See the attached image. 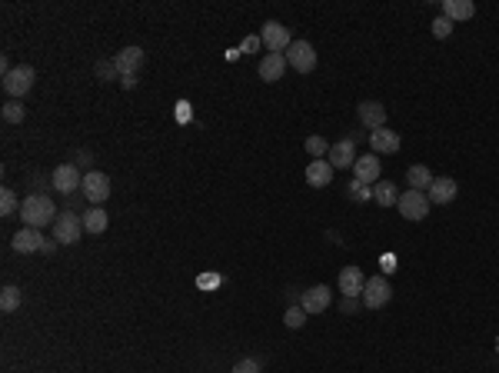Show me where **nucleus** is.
Instances as JSON below:
<instances>
[{
    "instance_id": "nucleus-9",
    "label": "nucleus",
    "mask_w": 499,
    "mask_h": 373,
    "mask_svg": "<svg viewBox=\"0 0 499 373\" xmlns=\"http://www.w3.org/2000/svg\"><path fill=\"white\" fill-rule=\"evenodd\" d=\"M330 300H333V290H330L326 284H316L300 296V307H303L306 313H323V310L330 307Z\"/></svg>"
},
{
    "instance_id": "nucleus-15",
    "label": "nucleus",
    "mask_w": 499,
    "mask_h": 373,
    "mask_svg": "<svg viewBox=\"0 0 499 373\" xmlns=\"http://www.w3.org/2000/svg\"><path fill=\"white\" fill-rule=\"evenodd\" d=\"M363 286H366V277L359 267H343L340 274V294L343 296H363Z\"/></svg>"
},
{
    "instance_id": "nucleus-28",
    "label": "nucleus",
    "mask_w": 499,
    "mask_h": 373,
    "mask_svg": "<svg viewBox=\"0 0 499 373\" xmlns=\"http://www.w3.org/2000/svg\"><path fill=\"white\" fill-rule=\"evenodd\" d=\"M306 154L313 157V160H320L323 154H330V143L323 137H306Z\"/></svg>"
},
{
    "instance_id": "nucleus-27",
    "label": "nucleus",
    "mask_w": 499,
    "mask_h": 373,
    "mask_svg": "<svg viewBox=\"0 0 499 373\" xmlns=\"http://www.w3.org/2000/svg\"><path fill=\"white\" fill-rule=\"evenodd\" d=\"M23 117H27V110L21 107V100H7L4 104V121L7 123H21Z\"/></svg>"
},
{
    "instance_id": "nucleus-31",
    "label": "nucleus",
    "mask_w": 499,
    "mask_h": 373,
    "mask_svg": "<svg viewBox=\"0 0 499 373\" xmlns=\"http://www.w3.org/2000/svg\"><path fill=\"white\" fill-rule=\"evenodd\" d=\"M97 77H100V80L120 77V70H117V67H113V60H110V64H97Z\"/></svg>"
},
{
    "instance_id": "nucleus-16",
    "label": "nucleus",
    "mask_w": 499,
    "mask_h": 373,
    "mask_svg": "<svg viewBox=\"0 0 499 373\" xmlns=\"http://www.w3.org/2000/svg\"><path fill=\"white\" fill-rule=\"evenodd\" d=\"M353 174H357L359 184H376V180H380V157H376V154L357 157V164H353Z\"/></svg>"
},
{
    "instance_id": "nucleus-19",
    "label": "nucleus",
    "mask_w": 499,
    "mask_h": 373,
    "mask_svg": "<svg viewBox=\"0 0 499 373\" xmlns=\"http://www.w3.org/2000/svg\"><path fill=\"white\" fill-rule=\"evenodd\" d=\"M426 197H430V204H449V200L456 197V180L453 177H439V180H433L430 190H426Z\"/></svg>"
},
{
    "instance_id": "nucleus-22",
    "label": "nucleus",
    "mask_w": 499,
    "mask_h": 373,
    "mask_svg": "<svg viewBox=\"0 0 499 373\" xmlns=\"http://www.w3.org/2000/svg\"><path fill=\"white\" fill-rule=\"evenodd\" d=\"M80 217H84V230H87V233H97V237L107 230V223H110V220H107V210H103V207H90L87 213H80Z\"/></svg>"
},
{
    "instance_id": "nucleus-35",
    "label": "nucleus",
    "mask_w": 499,
    "mask_h": 373,
    "mask_svg": "<svg viewBox=\"0 0 499 373\" xmlns=\"http://www.w3.org/2000/svg\"><path fill=\"white\" fill-rule=\"evenodd\" d=\"M393 270H396V260H390V257H386V260H383V274H393Z\"/></svg>"
},
{
    "instance_id": "nucleus-4",
    "label": "nucleus",
    "mask_w": 499,
    "mask_h": 373,
    "mask_svg": "<svg viewBox=\"0 0 499 373\" xmlns=\"http://www.w3.org/2000/svg\"><path fill=\"white\" fill-rule=\"evenodd\" d=\"M396 207H400V213L406 220H426V213H430V197H426L423 190H406V194H400Z\"/></svg>"
},
{
    "instance_id": "nucleus-20",
    "label": "nucleus",
    "mask_w": 499,
    "mask_h": 373,
    "mask_svg": "<svg viewBox=\"0 0 499 373\" xmlns=\"http://www.w3.org/2000/svg\"><path fill=\"white\" fill-rule=\"evenodd\" d=\"M306 184L310 186H330L333 184V164L330 160H313L306 167Z\"/></svg>"
},
{
    "instance_id": "nucleus-33",
    "label": "nucleus",
    "mask_w": 499,
    "mask_h": 373,
    "mask_svg": "<svg viewBox=\"0 0 499 373\" xmlns=\"http://www.w3.org/2000/svg\"><path fill=\"white\" fill-rule=\"evenodd\" d=\"M353 197H357V200L369 197V190H363V184H359V180H357V184H353Z\"/></svg>"
},
{
    "instance_id": "nucleus-3",
    "label": "nucleus",
    "mask_w": 499,
    "mask_h": 373,
    "mask_svg": "<svg viewBox=\"0 0 499 373\" xmlns=\"http://www.w3.org/2000/svg\"><path fill=\"white\" fill-rule=\"evenodd\" d=\"M80 233H84V217L74 213V210H64V213L54 220V240L57 243H77Z\"/></svg>"
},
{
    "instance_id": "nucleus-38",
    "label": "nucleus",
    "mask_w": 499,
    "mask_h": 373,
    "mask_svg": "<svg viewBox=\"0 0 499 373\" xmlns=\"http://www.w3.org/2000/svg\"><path fill=\"white\" fill-rule=\"evenodd\" d=\"M496 353H499V337H496Z\"/></svg>"
},
{
    "instance_id": "nucleus-26",
    "label": "nucleus",
    "mask_w": 499,
    "mask_h": 373,
    "mask_svg": "<svg viewBox=\"0 0 499 373\" xmlns=\"http://www.w3.org/2000/svg\"><path fill=\"white\" fill-rule=\"evenodd\" d=\"M13 213H21L17 194H13L11 186H4V194H0V217H13Z\"/></svg>"
},
{
    "instance_id": "nucleus-29",
    "label": "nucleus",
    "mask_w": 499,
    "mask_h": 373,
    "mask_svg": "<svg viewBox=\"0 0 499 373\" xmlns=\"http://www.w3.org/2000/svg\"><path fill=\"white\" fill-rule=\"evenodd\" d=\"M283 323H286L290 330H300L306 323V310L303 307H290V310H286V317H283Z\"/></svg>"
},
{
    "instance_id": "nucleus-36",
    "label": "nucleus",
    "mask_w": 499,
    "mask_h": 373,
    "mask_svg": "<svg viewBox=\"0 0 499 373\" xmlns=\"http://www.w3.org/2000/svg\"><path fill=\"white\" fill-rule=\"evenodd\" d=\"M343 310H347V313H353V310H357V296H347V304H343Z\"/></svg>"
},
{
    "instance_id": "nucleus-10",
    "label": "nucleus",
    "mask_w": 499,
    "mask_h": 373,
    "mask_svg": "<svg viewBox=\"0 0 499 373\" xmlns=\"http://www.w3.org/2000/svg\"><path fill=\"white\" fill-rule=\"evenodd\" d=\"M113 67L120 70V77H137V70L143 67V50L140 47H123V50L113 57Z\"/></svg>"
},
{
    "instance_id": "nucleus-12",
    "label": "nucleus",
    "mask_w": 499,
    "mask_h": 373,
    "mask_svg": "<svg viewBox=\"0 0 499 373\" xmlns=\"http://www.w3.org/2000/svg\"><path fill=\"white\" fill-rule=\"evenodd\" d=\"M44 243H47V237L40 230H33V227H23V230L13 233V250L17 253H37V250H44Z\"/></svg>"
},
{
    "instance_id": "nucleus-18",
    "label": "nucleus",
    "mask_w": 499,
    "mask_h": 373,
    "mask_svg": "<svg viewBox=\"0 0 499 373\" xmlns=\"http://www.w3.org/2000/svg\"><path fill=\"white\" fill-rule=\"evenodd\" d=\"M283 74H286V54H267L260 60V80H267V84H276Z\"/></svg>"
},
{
    "instance_id": "nucleus-5",
    "label": "nucleus",
    "mask_w": 499,
    "mask_h": 373,
    "mask_svg": "<svg viewBox=\"0 0 499 373\" xmlns=\"http://www.w3.org/2000/svg\"><path fill=\"white\" fill-rule=\"evenodd\" d=\"M286 64L293 67L296 74H310L316 67V50L310 40H293L290 50H286Z\"/></svg>"
},
{
    "instance_id": "nucleus-6",
    "label": "nucleus",
    "mask_w": 499,
    "mask_h": 373,
    "mask_svg": "<svg viewBox=\"0 0 499 373\" xmlns=\"http://www.w3.org/2000/svg\"><path fill=\"white\" fill-rule=\"evenodd\" d=\"M390 296H393V290H390V280H386V277H369L366 286H363V304H366V310L386 307Z\"/></svg>"
},
{
    "instance_id": "nucleus-25",
    "label": "nucleus",
    "mask_w": 499,
    "mask_h": 373,
    "mask_svg": "<svg viewBox=\"0 0 499 373\" xmlns=\"http://www.w3.org/2000/svg\"><path fill=\"white\" fill-rule=\"evenodd\" d=\"M373 197H376V204H380V207H393V204L400 200V194H396V186H393L390 180H383V184H376Z\"/></svg>"
},
{
    "instance_id": "nucleus-32",
    "label": "nucleus",
    "mask_w": 499,
    "mask_h": 373,
    "mask_svg": "<svg viewBox=\"0 0 499 373\" xmlns=\"http://www.w3.org/2000/svg\"><path fill=\"white\" fill-rule=\"evenodd\" d=\"M233 373H260V363L257 360H240L237 367H233Z\"/></svg>"
},
{
    "instance_id": "nucleus-17",
    "label": "nucleus",
    "mask_w": 499,
    "mask_h": 373,
    "mask_svg": "<svg viewBox=\"0 0 499 373\" xmlns=\"http://www.w3.org/2000/svg\"><path fill=\"white\" fill-rule=\"evenodd\" d=\"M369 147H373V154H396L400 150V133H393L390 127H383V130H373L369 133Z\"/></svg>"
},
{
    "instance_id": "nucleus-30",
    "label": "nucleus",
    "mask_w": 499,
    "mask_h": 373,
    "mask_svg": "<svg viewBox=\"0 0 499 373\" xmlns=\"http://www.w3.org/2000/svg\"><path fill=\"white\" fill-rule=\"evenodd\" d=\"M433 33L439 37V40H443V37H449V33H453V21H446V17H436V21H433Z\"/></svg>"
},
{
    "instance_id": "nucleus-24",
    "label": "nucleus",
    "mask_w": 499,
    "mask_h": 373,
    "mask_svg": "<svg viewBox=\"0 0 499 373\" xmlns=\"http://www.w3.org/2000/svg\"><path fill=\"white\" fill-rule=\"evenodd\" d=\"M17 307H21V286L7 284L0 290V310H4V313H13Z\"/></svg>"
},
{
    "instance_id": "nucleus-7",
    "label": "nucleus",
    "mask_w": 499,
    "mask_h": 373,
    "mask_svg": "<svg viewBox=\"0 0 499 373\" xmlns=\"http://www.w3.org/2000/svg\"><path fill=\"white\" fill-rule=\"evenodd\" d=\"M84 197L94 204V207H103V200L110 197V177L107 174H100V170H90L87 177H84Z\"/></svg>"
},
{
    "instance_id": "nucleus-34",
    "label": "nucleus",
    "mask_w": 499,
    "mask_h": 373,
    "mask_svg": "<svg viewBox=\"0 0 499 373\" xmlns=\"http://www.w3.org/2000/svg\"><path fill=\"white\" fill-rule=\"evenodd\" d=\"M257 47H260V40H257V37H247V40H243V50H257Z\"/></svg>"
},
{
    "instance_id": "nucleus-21",
    "label": "nucleus",
    "mask_w": 499,
    "mask_h": 373,
    "mask_svg": "<svg viewBox=\"0 0 499 373\" xmlns=\"http://www.w3.org/2000/svg\"><path fill=\"white\" fill-rule=\"evenodd\" d=\"M476 13L473 0H443V17L446 21H469Z\"/></svg>"
},
{
    "instance_id": "nucleus-23",
    "label": "nucleus",
    "mask_w": 499,
    "mask_h": 373,
    "mask_svg": "<svg viewBox=\"0 0 499 373\" xmlns=\"http://www.w3.org/2000/svg\"><path fill=\"white\" fill-rule=\"evenodd\" d=\"M406 180H410V190H430V184H433V174H430V167H423V164H416V167H410L406 170Z\"/></svg>"
},
{
    "instance_id": "nucleus-1",
    "label": "nucleus",
    "mask_w": 499,
    "mask_h": 373,
    "mask_svg": "<svg viewBox=\"0 0 499 373\" xmlns=\"http://www.w3.org/2000/svg\"><path fill=\"white\" fill-rule=\"evenodd\" d=\"M60 213H57L54 200L47 197V194H30V197H23L21 204V220L23 227H33V230H40V227H47L50 220H57Z\"/></svg>"
},
{
    "instance_id": "nucleus-11",
    "label": "nucleus",
    "mask_w": 499,
    "mask_h": 373,
    "mask_svg": "<svg viewBox=\"0 0 499 373\" xmlns=\"http://www.w3.org/2000/svg\"><path fill=\"white\" fill-rule=\"evenodd\" d=\"M50 180H54V186L60 194H74L77 186H84V177H80V170H77L74 164H60Z\"/></svg>"
},
{
    "instance_id": "nucleus-37",
    "label": "nucleus",
    "mask_w": 499,
    "mask_h": 373,
    "mask_svg": "<svg viewBox=\"0 0 499 373\" xmlns=\"http://www.w3.org/2000/svg\"><path fill=\"white\" fill-rule=\"evenodd\" d=\"M57 250V240H47L44 243V250H40V253H54Z\"/></svg>"
},
{
    "instance_id": "nucleus-13",
    "label": "nucleus",
    "mask_w": 499,
    "mask_h": 373,
    "mask_svg": "<svg viewBox=\"0 0 499 373\" xmlns=\"http://www.w3.org/2000/svg\"><path fill=\"white\" fill-rule=\"evenodd\" d=\"M326 160L333 164V170H347V167L357 164V147H353V140H340L330 147V154H326Z\"/></svg>"
},
{
    "instance_id": "nucleus-8",
    "label": "nucleus",
    "mask_w": 499,
    "mask_h": 373,
    "mask_svg": "<svg viewBox=\"0 0 499 373\" xmlns=\"http://www.w3.org/2000/svg\"><path fill=\"white\" fill-rule=\"evenodd\" d=\"M263 44L270 54H283V50H290V27H283L280 21H267L263 23Z\"/></svg>"
},
{
    "instance_id": "nucleus-2",
    "label": "nucleus",
    "mask_w": 499,
    "mask_h": 373,
    "mask_svg": "<svg viewBox=\"0 0 499 373\" xmlns=\"http://www.w3.org/2000/svg\"><path fill=\"white\" fill-rule=\"evenodd\" d=\"M33 80H37V70H33V67H27V64L13 67L11 74L4 77V94H7L11 100H21L23 94L33 87Z\"/></svg>"
},
{
    "instance_id": "nucleus-14",
    "label": "nucleus",
    "mask_w": 499,
    "mask_h": 373,
    "mask_svg": "<svg viewBox=\"0 0 499 373\" xmlns=\"http://www.w3.org/2000/svg\"><path fill=\"white\" fill-rule=\"evenodd\" d=\"M359 121L366 123L369 130H383L386 127V107L380 100H363L359 104Z\"/></svg>"
}]
</instances>
